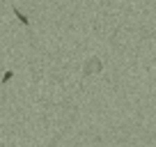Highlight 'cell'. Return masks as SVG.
I'll list each match as a JSON object with an SVG mask.
<instances>
[{
  "label": "cell",
  "mask_w": 156,
  "mask_h": 147,
  "mask_svg": "<svg viewBox=\"0 0 156 147\" xmlns=\"http://www.w3.org/2000/svg\"><path fill=\"white\" fill-rule=\"evenodd\" d=\"M99 67H101V64H99L97 60H92V62H87V67H85V71H87V74H90V71H97Z\"/></svg>",
  "instance_id": "cell-2"
},
{
  "label": "cell",
  "mask_w": 156,
  "mask_h": 147,
  "mask_svg": "<svg viewBox=\"0 0 156 147\" xmlns=\"http://www.w3.org/2000/svg\"><path fill=\"white\" fill-rule=\"evenodd\" d=\"M14 14H16V19H19V21H21L23 25H30V19H28V16H25V14H23L21 9H16V7H14Z\"/></svg>",
  "instance_id": "cell-1"
}]
</instances>
